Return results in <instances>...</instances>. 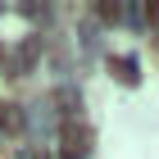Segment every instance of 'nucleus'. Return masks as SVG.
<instances>
[{"instance_id":"20e7f679","label":"nucleus","mask_w":159,"mask_h":159,"mask_svg":"<svg viewBox=\"0 0 159 159\" xmlns=\"http://www.w3.org/2000/svg\"><path fill=\"white\" fill-rule=\"evenodd\" d=\"M146 18H150V23L159 27V0H150V5H146Z\"/></svg>"},{"instance_id":"f257e3e1","label":"nucleus","mask_w":159,"mask_h":159,"mask_svg":"<svg viewBox=\"0 0 159 159\" xmlns=\"http://www.w3.org/2000/svg\"><path fill=\"white\" fill-rule=\"evenodd\" d=\"M86 150H91V127L82 118L59 123V155L64 159H86Z\"/></svg>"},{"instance_id":"39448f33","label":"nucleus","mask_w":159,"mask_h":159,"mask_svg":"<svg viewBox=\"0 0 159 159\" xmlns=\"http://www.w3.org/2000/svg\"><path fill=\"white\" fill-rule=\"evenodd\" d=\"M155 50H159V37H155Z\"/></svg>"},{"instance_id":"f03ea898","label":"nucleus","mask_w":159,"mask_h":159,"mask_svg":"<svg viewBox=\"0 0 159 159\" xmlns=\"http://www.w3.org/2000/svg\"><path fill=\"white\" fill-rule=\"evenodd\" d=\"M109 73L118 77V82L132 86V82H136V64H127V59H109Z\"/></svg>"},{"instance_id":"7ed1b4c3","label":"nucleus","mask_w":159,"mask_h":159,"mask_svg":"<svg viewBox=\"0 0 159 159\" xmlns=\"http://www.w3.org/2000/svg\"><path fill=\"white\" fill-rule=\"evenodd\" d=\"M96 14L105 18V23H118V18H123V5H114V0H105V5H96Z\"/></svg>"}]
</instances>
